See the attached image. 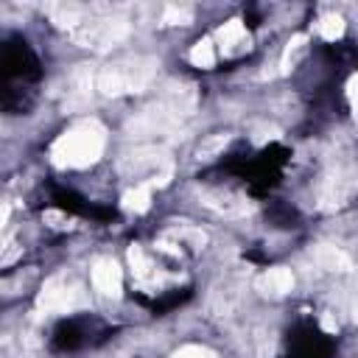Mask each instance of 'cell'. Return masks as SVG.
Here are the masks:
<instances>
[{
	"instance_id": "obj_1",
	"label": "cell",
	"mask_w": 358,
	"mask_h": 358,
	"mask_svg": "<svg viewBox=\"0 0 358 358\" xmlns=\"http://www.w3.org/2000/svg\"><path fill=\"white\" fill-rule=\"evenodd\" d=\"M62 157L67 162H90L95 159V154L101 151V134L90 126H84L81 131H73L62 140Z\"/></svg>"
},
{
	"instance_id": "obj_2",
	"label": "cell",
	"mask_w": 358,
	"mask_h": 358,
	"mask_svg": "<svg viewBox=\"0 0 358 358\" xmlns=\"http://www.w3.org/2000/svg\"><path fill=\"white\" fill-rule=\"evenodd\" d=\"M92 280L103 294H117V288H120V271L115 263H98Z\"/></svg>"
},
{
	"instance_id": "obj_3",
	"label": "cell",
	"mask_w": 358,
	"mask_h": 358,
	"mask_svg": "<svg viewBox=\"0 0 358 358\" xmlns=\"http://www.w3.org/2000/svg\"><path fill=\"white\" fill-rule=\"evenodd\" d=\"M126 207H131V210H145V207H148V190H145V187H137L134 193H129V196H126Z\"/></svg>"
},
{
	"instance_id": "obj_4",
	"label": "cell",
	"mask_w": 358,
	"mask_h": 358,
	"mask_svg": "<svg viewBox=\"0 0 358 358\" xmlns=\"http://www.w3.org/2000/svg\"><path fill=\"white\" fill-rule=\"evenodd\" d=\"M193 62H196V64H204V67L213 62V50H210V45H207V42H201V45L193 50Z\"/></svg>"
},
{
	"instance_id": "obj_5",
	"label": "cell",
	"mask_w": 358,
	"mask_h": 358,
	"mask_svg": "<svg viewBox=\"0 0 358 358\" xmlns=\"http://www.w3.org/2000/svg\"><path fill=\"white\" fill-rule=\"evenodd\" d=\"M176 358H204V355H199V352H182V355H176Z\"/></svg>"
},
{
	"instance_id": "obj_6",
	"label": "cell",
	"mask_w": 358,
	"mask_h": 358,
	"mask_svg": "<svg viewBox=\"0 0 358 358\" xmlns=\"http://www.w3.org/2000/svg\"><path fill=\"white\" fill-rule=\"evenodd\" d=\"M355 101H358V81H355Z\"/></svg>"
}]
</instances>
